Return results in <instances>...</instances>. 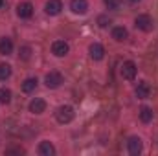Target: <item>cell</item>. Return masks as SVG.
<instances>
[{
  "label": "cell",
  "instance_id": "11",
  "mask_svg": "<svg viewBox=\"0 0 158 156\" xmlns=\"http://www.w3.org/2000/svg\"><path fill=\"white\" fill-rule=\"evenodd\" d=\"M149 94H151L149 83H147V81L138 83V86H136V97H138V99H145V97H149Z\"/></svg>",
  "mask_w": 158,
  "mask_h": 156
},
{
  "label": "cell",
  "instance_id": "19",
  "mask_svg": "<svg viewBox=\"0 0 158 156\" xmlns=\"http://www.w3.org/2000/svg\"><path fill=\"white\" fill-rule=\"evenodd\" d=\"M11 101V92L7 88H0V103H9Z\"/></svg>",
  "mask_w": 158,
  "mask_h": 156
},
{
  "label": "cell",
  "instance_id": "1",
  "mask_svg": "<svg viewBox=\"0 0 158 156\" xmlns=\"http://www.w3.org/2000/svg\"><path fill=\"white\" fill-rule=\"evenodd\" d=\"M74 109L72 107H68V105H64V107H59L57 109V112H55V119L59 121V123H70L72 119H74Z\"/></svg>",
  "mask_w": 158,
  "mask_h": 156
},
{
  "label": "cell",
  "instance_id": "12",
  "mask_svg": "<svg viewBox=\"0 0 158 156\" xmlns=\"http://www.w3.org/2000/svg\"><path fill=\"white\" fill-rule=\"evenodd\" d=\"M44 110H46V101H44V99L37 97V99H33V101L30 103V112H33V114H42Z\"/></svg>",
  "mask_w": 158,
  "mask_h": 156
},
{
  "label": "cell",
  "instance_id": "3",
  "mask_svg": "<svg viewBox=\"0 0 158 156\" xmlns=\"http://www.w3.org/2000/svg\"><path fill=\"white\" fill-rule=\"evenodd\" d=\"M136 64L132 63V61H125L123 64H121V70H119V74H121V77L127 79V81H132V79L136 77Z\"/></svg>",
  "mask_w": 158,
  "mask_h": 156
},
{
  "label": "cell",
  "instance_id": "18",
  "mask_svg": "<svg viewBox=\"0 0 158 156\" xmlns=\"http://www.w3.org/2000/svg\"><path fill=\"white\" fill-rule=\"evenodd\" d=\"M9 76H11V66L6 64V63H2V64H0V81L9 79Z\"/></svg>",
  "mask_w": 158,
  "mask_h": 156
},
{
  "label": "cell",
  "instance_id": "16",
  "mask_svg": "<svg viewBox=\"0 0 158 156\" xmlns=\"http://www.w3.org/2000/svg\"><path fill=\"white\" fill-rule=\"evenodd\" d=\"M140 119H142L143 123H149V121L153 119V110H151L149 107H142V109H140Z\"/></svg>",
  "mask_w": 158,
  "mask_h": 156
},
{
  "label": "cell",
  "instance_id": "23",
  "mask_svg": "<svg viewBox=\"0 0 158 156\" xmlns=\"http://www.w3.org/2000/svg\"><path fill=\"white\" fill-rule=\"evenodd\" d=\"M15 153H22V151H20V149H9V151H7V154H15Z\"/></svg>",
  "mask_w": 158,
  "mask_h": 156
},
{
  "label": "cell",
  "instance_id": "20",
  "mask_svg": "<svg viewBox=\"0 0 158 156\" xmlns=\"http://www.w3.org/2000/svg\"><path fill=\"white\" fill-rule=\"evenodd\" d=\"M30 57H31V48H30V46H22V48H20V59L28 61Z\"/></svg>",
  "mask_w": 158,
  "mask_h": 156
},
{
  "label": "cell",
  "instance_id": "15",
  "mask_svg": "<svg viewBox=\"0 0 158 156\" xmlns=\"http://www.w3.org/2000/svg\"><path fill=\"white\" fill-rule=\"evenodd\" d=\"M127 35H129V33H127V30H125V28H121V26H118V28H114V30H112V39L118 40V42L125 40V39H127Z\"/></svg>",
  "mask_w": 158,
  "mask_h": 156
},
{
  "label": "cell",
  "instance_id": "2",
  "mask_svg": "<svg viewBox=\"0 0 158 156\" xmlns=\"http://www.w3.org/2000/svg\"><path fill=\"white\" fill-rule=\"evenodd\" d=\"M134 24L142 31H153V28H155V22H153V18L149 15H138L136 20H134Z\"/></svg>",
  "mask_w": 158,
  "mask_h": 156
},
{
  "label": "cell",
  "instance_id": "21",
  "mask_svg": "<svg viewBox=\"0 0 158 156\" xmlns=\"http://www.w3.org/2000/svg\"><path fill=\"white\" fill-rule=\"evenodd\" d=\"M103 2L109 9H118L119 7V0H103Z\"/></svg>",
  "mask_w": 158,
  "mask_h": 156
},
{
  "label": "cell",
  "instance_id": "22",
  "mask_svg": "<svg viewBox=\"0 0 158 156\" xmlns=\"http://www.w3.org/2000/svg\"><path fill=\"white\" fill-rule=\"evenodd\" d=\"M98 24H99L101 28H107V26L110 24V18H107L105 15H101V17H98Z\"/></svg>",
  "mask_w": 158,
  "mask_h": 156
},
{
  "label": "cell",
  "instance_id": "10",
  "mask_svg": "<svg viewBox=\"0 0 158 156\" xmlns=\"http://www.w3.org/2000/svg\"><path fill=\"white\" fill-rule=\"evenodd\" d=\"M88 51H90V57H92L94 61H101V59H103V55H105V48H103L101 44H98V42L90 44Z\"/></svg>",
  "mask_w": 158,
  "mask_h": 156
},
{
  "label": "cell",
  "instance_id": "24",
  "mask_svg": "<svg viewBox=\"0 0 158 156\" xmlns=\"http://www.w3.org/2000/svg\"><path fill=\"white\" fill-rule=\"evenodd\" d=\"M4 6H6V2H4V0H0V9H2Z\"/></svg>",
  "mask_w": 158,
  "mask_h": 156
},
{
  "label": "cell",
  "instance_id": "7",
  "mask_svg": "<svg viewBox=\"0 0 158 156\" xmlns=\"http://www.w3.org/2000/svg\"><path fill=\"white\" fill-rule=\"evenodd\" d=\"M17 15H19L20 18H30V17L33 15V6H31L30 2H22V4H19V7H17Z\"/></svg>",
  "mask_w": 158,
  "mask_h": 156
},
{
  "label": "cell",
  "instance_id": "25",
  "mask_svg": "<svg viewBox=\"0 0 158 156\" xmlns=\"http://www.w3.org/2000/svg\"><path fill=\"white\" fill-rule=\"evenodd\" d=\"M131 2H140V0H131Z\"/></svg>",
  "mask_w": 158,
  "mask_h": 156
},
{
  "label": "cell",
  "instance_id": "14",
  "mask_svg": "<svg viewBox=\"0 0 158 156\" xmlns=\"http://www.w3.org/2000/svg\"><path fill=\"white\" fill-rule=\"evenodd\" d=\"M13 51V42L11 39H0V53L2 55H9Z\"/></svg>",
  "mask_w": 158,
  "mask_h": 156
},
{
  "label": "cell",
  "instance_id": "6",
  "mask_svg": "<svg viewBox=\"0 0 158 156\" xmlns=\"http://www.w3.org/2000/svg\"><path fill=\"white\" fill-rule=\"evenodd\" d=\"M68 50H70V46H68L64 40H55V42L52 44V51H53V55H57V57H64V55L68 53Z\"/></svg>",
  "mask_w": 158,
  "mask_h": 156
},
{
  "label": "cell",
  "instance_id": "4",
  "mask_svg": "<svg viewBox=\"0 0 158 156\" xmlns=\"http://www.w3.org/2000/svg\"><path fill=\"white\" fill-rule=\"evenodd\" d=\"M46 86L48 88H57V86H61L63 84V76L59 74V72H50V74H46Z\"/></svg>",
  "mask_w": 158,
  "mask_h": 156
},
{
  "label": "cell",
  "instance_id": "8",
  "mask_svg": "<svg viewBox=\"0 0 158 156\" xmlns=\"http://www.w3.org/2000/svg\"><path fill=\"white\" fill-rule=\"evenodd\" d=\"M44 9H46L48 15H59L61 9H63V2L61 0H48L46 6H44Z\"/></svg>",
  "mask_w": 158,
  "mask_h": 156
},
{
  "label": "cell",
  "instance_id": "17",
  "mask_svg": "<svg viewBox=\"0 0 158 156\" xmlns=\"http://www.w3.org/2000/svg\"><path fill=\"white\" fill-rule=\"evenodd\" d=\"M35 86H37V79L35 77H28L22 83V90L24 92H31V90H35Z\"/></svg>",
  "mask_w": 158,
  "mask_h": 156
},
{
  "label": "cell",
  "instance_id": "13",
  "mask_svg": "<svg viewBox=\"0 0 158 156\" xmlns=\"http://www.w3.org/2000/svg\"><path fill=\"white\" fill-rule=\"evenodd\" d=\"M39 154L40 156H53V154H55V147H53L50 142H40Z\"/></svg>",
  "mask_w": 158,
  "mask_h": 156
},
{
  "label": "cell",
  "instance_id": "9",
  "mask_svg": "<svg viewBox=\"0 0 158 156\" xmlns=\"http://www.w3.org/2000/svg\"><path fill=\"white\" fill-rule=\"evenodd\" d=\"M70 9H72L76 15H85L86 9H88V2H86V0H72V2H70Z\"/></svg>",
  "mask_w": 158,
  "mask_h": 156
},
{
  "label": "cell",
  "instance_id": "5",
  "mask_svg": "<svg viewBox=\"0 0 158 156\" xmlns=\"http://www.w3.org/2000/svg\"><path fill=\"white\" fill-rule=\"evenodd\" d=\"M127 149H129V153L132 156H138L142 153V140L138 138V136H132V138H129V142H127Z\"/></svg>",
  "mask_w": 158,
  "mask_h": 156
}]
</instances>
